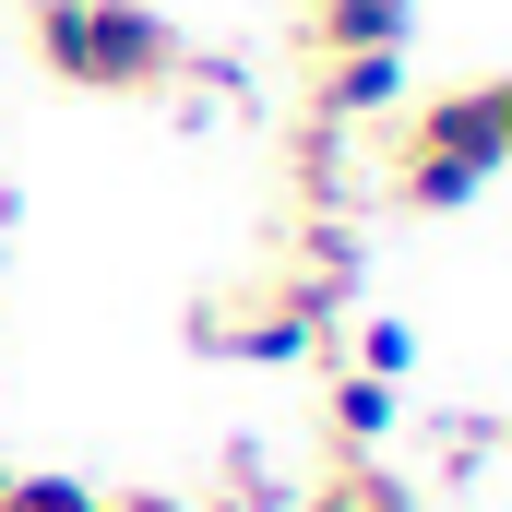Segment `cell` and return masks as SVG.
<instances>
[{
	"label": "cell",
	"mask_w": 512,
	"mask_h": 512,
	"mask_svg": "<svg viewBox=\"0 0 512 512\" xmlns=\"http://www.w3.org/2000/svg\"><path fill=\"white\" fill-rule=\"evenodd\" d=\"M501 155H512V84L465 72V84H441V96L382 120V191L405 215H453V203H477L501 179Z\"/></svg>",
	"instance_id": "1"
},
{
	"label": "cell",
	"mask_w": 512,
	"mask_h": 512,
	"mask_svg": "<svg viewBox=\"0 0 512 512\" xmlns=\"http://www.w3.org/2000/svg\"><path fill=\"white\" fill-rule=\"evenodd\" d=\"M24 48L72 96H167L191 60V36L155 0H24Z\"/></svg>",
	"instance_id": "2"
},
{
	"label": "cell",
	"mask_w": 512,
	"mask_h": 512,
	"mask_svg": "<svg viewBox=\"0 0 512 512\" xmlns=\"http://www.w3.org/2000/svg\"><path fill=\"white\" fill-rule=\"evenodd\" d=\"M405 108V48H346V60H310V120L322 131H370Z\"/></svg>",
	"instance_id": "3"
},
{
	"label": "cell",
	"mask_w": 512,
	"mask_h": 512,
	"mask_svg": "<svg viewBox=\"0 0 512 512\" xmlns=\"http://www.w3.org/2000/svg\"><path fill=\"white\" fill-rule=\"evenodd\" d=\"M286 512H429V501H417V489L393 477L382 453H334V465H322L310 489H286Z\"/></svg>",
	"instance_id": "4"
},
{
	"label": "cell",
	"mask_w": 512,
	"mask_h": 512,
	"mask_svg": "<svg viewBox=\"0 0 512 512\" xmlns=\"http://www.w3.org/2000/svg\"><path fill=\"white\" fill-rule=\"evenodd\" d=\"M393 417H405V382H370V370H322V429L334 453H382Z\"/></svg>",
	"instance_id": "5"
},
{
	"label": "cell",
	"mask_w": 512,
	"mask_h": 512,
	"mask_svg": "<svg viewBox=\"0 0 512 512\" xmlns=\"http://www.w3.org/2000/svg\"><path fill=\"white\" fill-rule=\"evenodd\" d=\"M417 36V0H310V60H346V48H405Z\"/></svg>",
	"instance_id": "6"
},
{
	"label": "cell",
	"mask_w": 512,
	"mask_h": 512,
	"mask_svg": "<svg viewBox=\"0 0 512 512\" xmlns=\"http://www.w3.org/2000/svg\"><path fill=\"white\" fill-rule=\"evenodd\" d=\"M215 512H286V477H274V465H262L251 441H239V453H227V465H215Z\"/></svg>",
	"instance_id": "7"
},
{
	"label": "cell",
	"mask_w": 512,
	"mask_h": 512,
	"mask_svg": "<svg viewBox=\"0 0 512 512\" xmlns=\"http://www.w3.org/2000/svg\"><path fill=\"white\" fill-rule=\"evenodd\" d=\"M0 512H96L84 477H0Z\"/></svg>",
	"instance_id": "8"
},
{
	"label": "cell",
	"mask_w": 512,
	"mask_h": 512,
	"mask_svg": "<svg viewBox=\"0 0 512 512\" xmlns=\"http://www.w3.org/2000/svg\"><path fill=\"white\" fill-rule=\"evenodd\" d=\"M358 370H370V382H405V370H417V334H405V322H358Z\"/></svg>",
	"instance_id": "9"
},
{
	"label": "cell",
	"mask_w": 512,
	"mask_h": 512,
	"mask_svg": "<svg viewBox=\"0 0 512 512\" xmlns=\"http://www.w3.org/2000/svg\"><path fill=\"white\" fill-rule=\"evenodd\" d=\"M96 512H179L167 489H120V501H96Z\"/></svg>",
	"instance_id": "10"
}]
</instances>
